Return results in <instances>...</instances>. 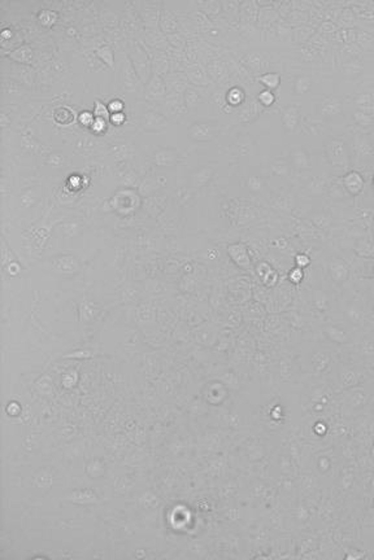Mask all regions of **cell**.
<instances>
[{
	"instance_id": "16",
	"label": "cell",
	"mask_w": 374,
	"mask_h": 560,
	"mask_svg": "<svg viewBox=\"0 0 374 560\" xmlns=\"http://www.w3.org/2000/svg\"><path fill=\"white\" fill-rule=\"evenodd\" d=\"M354 118L362 125V126H370L371 123L374 122V115L371 113H364V111L356 110L354 113Z\"/></svg>"
},
{
	"instance_id": "4",
	"label": "cell",
	"mask_w": 374,
	"mask_h": 560,
	"mask_svg": "<svg viewBox=\"0 0 374 560\" xmlns=\"http://www.w3.org/2000/svg\"><path fill=\"white\" fill-rule=\"evenodd\" d=\"M299 120H300V105L299 104L287 105L282 110L281 121H282L283 127L289 132L295 131V129L299 125Z\"/></svg>"
},
{
	"instance_id": "20",
	"label": "cell",
	"mask_w": 374,
	"mask_h": 560,
	"mask_svg": "<svg viewBox=\"0 0 374 560\" xmlns=\"http://www.w3.org/2000/svg\"><path fill=\"white\" fill-rule=\"evenodd\" d=\"M227 100H229L230 103L233 104V105H238L242 100H243V91H242L241 88H236V87L233 88V90H230L229 95H227Z\"/></svg>"
},
{
	"instance_id": "24",
	"label": "cell",
	"mask_w": 374,
	"mask_h": 560,
	"mask_svg": "<svg viewBox=\"0 0 374 560\" xmlns=\"http://www.w3.org/2000/svg\"><path fill=\"white\" fill-rule=\"evenodd\" d=\"M108 109L112 115H115V113H121V110L124 109V103L118 99L112 100V101L108 104Z\"/></svg>"
},
{
	"instance_id": "8",
	"label": "cell",
	"mask_w": 374,
	"mask_h": 560,
	"mask_svg": "<svg viewBox=\"0 0 374 560\" xmlns=\"http://www.w3.org/2000/svg\"><path fill=\"white\" fill-rule=\"evenodd\" d=\"M355 147L360 157H374V147L366 136H356Z\"/></svg>"
},
{
	"instance_id": "7",
	"label": "cell",
	"mask_w": 374,
	"mask_h": 560,
	"mask_svg": "<svg viewBox=\"0 0 374 560\" xmlns=\"http://www.w3.org/2000/svg\"><path fill=\"white\" fill-rule=\"evenodd\" d=\"M354 101L357 110L374 115V100H373V96H371V94L365 92V94L357 95V96L354 99Z\"/></svg>"
},
{
	"instance_id": "2",
	"label": "cell",
	"mask_w": 374,
	"mask_h": 560,
	"mask_svg": "<svg viewBox=\"0 0 374 560\" xmlns=\"http://www.w3.org/2000/svg\"><path fill=\"white\" fill-rule=\"evenodd\" d=\"M342 185L350 196H359L365 188V179L359 171L348 170L343 175Z\"/></svg>"
},
{
	"instance_id": "18",
	"label": "cell",
	"mask_w": 374,
	"mask_h": 560,
	"mask_svg": "<svg viewBox=\"0 0 374 560\" xmlns=\"http://www.w3.org/2000/svg\"><path fill=\"white\" fill-rule=\"evenodd\" d=\"M257 99H259L260 104H262L264 106L273 105L274 101H276V96H274L273 91H270V90H262L259 94V96H257Z\"/></svg>"
},
{
	"instance_id": "13",
	"label": "cell",
	"mask_w": 374,
	"mask_h": 560,
	"mask_svg": "<svg viewBox=\"0 0 374 560\" xmlns=\"http://www.w3.org/2000/svg\"><path fill=\"white\" fill-rule=\"evenodd\" d=\"M213 130H215V125L210 122H196L190 127V132L192 134V136H196V138H201V136L208 138L213 132Z\"/></svg>"
},
{
	"instance_id": "6",
	"label": "cell",
	"mask_w": 374,
	"mask_h": 560,
	"mask_svg": "<svg viewBox=\"0 0 374 560\" xmlns=\"http://www.w3.org/2000/svg\"><path fill=\"white\" fill-rule=\"evenodd\" d=\"M291 160L294 166L298 169V170H310L311 169V159L308 153L305 152L301 148L295 150L291 153Z\"/></svg>"
},
{
	"instance_id": "15",
	"label": "cell",
	"mask_w": 374,
	"mask_h": 560,
	"mask_svg": "<svg viewBox=\"0 0 374 560\" xmlns=\"http://www.w3.org/2000/svg\"><path fill=\"white\" fill-rule=\"evenodd\" d=\"M96 55L100 57L103 61H106L107 65H109L111 68H113V61H115V55H113L112 48L108 47V46H103V47L96 48Z\"/></svg>"
},
{
	"instance_id": "3",
	"label": "cell",
	"mask_w": 374,
	"mask_h": 560,
	"mask_svg": "<svg viewBox=\"0 0 374 560\" xmlns=\"http://www.w3.org/2000/svg\"><path fill=\"white\" fill-rule=\"evenodd\" d=\"M329 274L331 276L334 282L341 284V283L346 282L350 275V267L347 266L345 261L342 258H339L336 255L331 257L329 262Z\"/></svg>"
},
{
	"instance_id": "1",
	"label": "cell",
	"mask_w": 374,
	"mask_h": 560,
	"mask_svg": "<svg viewBox=\"0 0 374 560\" xmlns=\"http://www.w3.org/2000/svg\"><path fill=\"white\" fill-rule=\"evenodd\" d=\"M325 155L330 166L339 171H348L351 157L347 144L339 138H329L325 143Z\"/></svg>"
},
{
	"instance_id": "12",
	"label": "cell",
	"mask_w": 374,
	"mask_h": 560,
	"mask_svg": "<svg viewBox=\"0 0 374 560\" xmlns=\"http://www.w3.org/2000/svg\"><path fill=\"white\" fill-rule=\"evenodd\" d=\"M312 88V78L310 76H299L294 81V92L296 95H305Z\"/></svg>"
},
{
	"instance_id": "9",
	"label": "cell",
	"mask_w": 374,
	"mask_h": 560,
	"mask_svg": "<svg viewBox=\"0 0 374 560\" xmlns=\"http://www.w3.org/2000/svg\"><path fill=\"white\" fill-rule=\"evenodd\" d=\"M257 81H259L262 86H265L266 90L273 91V90H277V88L280 87L282 78H281L280 73H265L257 77Z\"/></svg>"
},
{
	"instance_id": "5",
	"label": "cell",
	"mask_w": 374,
	"mask_h": 560,
	"mask_svg": "<svg viewBox=\"0 0 374 560\" xmlns=\"http://www.w3.org/2000/svg\"><path fill=\"white\" fill-rule=\"evenodd\" d=\"M343 105L341 99L336 96L325 97L321 103L318 104V111L324 117H333V116L339 115L342 111Z\"/></svg>"
},
{
	"instance_id": "25",
	"label": "cell",
	"mask_w": 374,
	"mask_h": 560,
	"mask_svg": "<svg viewBox=\"0 0 374 560\" xmlns=\"http://www.w3.org/2000/svg\"><path fill=\"white\" fill-rule=\"evenodd\" d=\"M80 121L82 123H85V125H92L95 121V116L94 113H90V111H82L80 115Z\"/></svg>"
},
{
	"instance_id": "23",
	"label": "cell",
	"mask_w": 374,
	"mask_h": 560,
	"mask_svg": "<svg viewBox=\"0 0 374 560\" xmlns=\"http://www.w3.org/2000/svg\"><path fill=\"white\" fill-rule=\"evenodd\" d=\"M325 190H326V183H325V180H322V179L320 178L313 179V182H312L313 194H322Z\"/></svg>"
},
{
	"instance_id": "22",
	"label": "cell",
	"mask_w": 374,
	"mask_h": 560,
	"mask_svg": "<svg viewBox=\"0 0 374 560\" xmlns=\"http://www.w3.org/2000/svg\"><path fill=\"white\" fill-rule=\"evenodd\" d=\"M295 264H296V267H299V269H303V270H304L305 267L310 266L311 258L307 254L299 253V254L295 257Z\"/></svg>"
},
{
	"instance_id": "19",
	"label": "cell",
	"mask_w": 374,
	"mask_h": 560,
	"mask_svg": "<svg viewBox=\"0 0 374 560\" xmlns=\"http://www.w3.org/2000/svg\"><path fill=\"white\" fill-rule=\"evenodd\" d=\"M111 113L108 109V106H106V104H103L101 101H95V106H94V116L95 118H103V120H106L107 117H108V115Z\"/></svg>"
},
{
	"instance_id": "14",
	"label": "cell",
	"mask_w": 374,
	"mask_h": 560,
	"mask_svg": "<svg viewBox=\"0 0 374 560\" xmlns=\"http://www.w3.org/2000/svg\"><path fill=\"white\" fill-rule=\"evenodd\" d=\"M356 252L360 257H373L374 245L368 240H360L356 244Z\"/></svg>"
},
{
	"instance_id": "26",
	"label": "cell",
	"mask_w": 374,
	"mask_h": 560,
	"mask_svg": "<svg viewBox=\"0 0 374 560\" xmlns=\"http://www.w3.org/2000/svg\"><path fill=\"white\" fill-rule=\"evenodd\" d=\"M373 191H374V175H373Z\"/></svg>"
},
{
	"instance_id": "21",
	"label": "cell",
	"mask_w": 374,
	"mask_h": 560,
	"mask_svg": "<svg viewBox=\"0 0 374 560\" xmlns=\"http://www.w3.org/2000/svg\"><path fill=\"white\" fill-rule=\"evenodd\" d=\"M289 278H290V280H291L292 283H295V284H299V283L303 282L304 270H303V269H299V267H295L294 270H291V273H290Z\"/></svg>"
},
{
	"instance_id": "10",
	"label": "cell",
	"mask_w": 374,
	"mask_h": 560,
	"mask_svg": "<svg viewBox=\"0 0 374 560\" xmlns=\"http://www.w3.org/2000/svg\"><path fill=\"white\" fill-rule=\"evenodd\" d=\"M231 252H233L234 261H235L239 266L245 267V269H248V267H250L251 261L245 246L242 245V244H236V245L231 246Z\"/></svg>"
},
{
	"instance_id": "17",
	"label": "cell",
	"mask_w": 374,
	"mask_h": 560,
	"mask_svg": "<svg viewBox=\"0 0 374 560\" xmlns=\"http://www.w3.org/2000/svg\"><path fill=\"white\" fill-rule=\"evenodd\" d=\"M326 333L329 334V338L331 339V340L336 341L338 344H343L346 343V333L342 331V329H339L338 327H330V328L326 329Z\"/></svg>"
},
{
	"instance_id": "11",
	"label": "cell",
	"mask_w": 374,
	"mask_h": 560,
	"mask_svg": "<svg viewBox=\"0 0 374 560\" xmlns=\"http://www.w3.org/2000/svg\"><path fill=\"white\" fill-rule=\"evenodd\" d=\"M53 118L60 125H69L74 121V113L69 106H59L53 111Z\"/></svg>"
}]
</instances>
